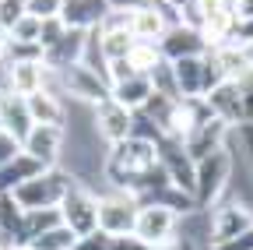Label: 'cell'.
<instances>
[{
    "mask_svg": "<svg viewBox=\"0 0 253 250\" xmlns=\"http://www.w3.org/2000/svg\"><path fill=\"white\" fill-rule=\"evenodd\" d=\"M67 191H71V180L63 173L42 169L39 176H32L28 183H21L11 198L18 201L21 211H39V208H60V201H63Z\"/></svg>",
    "mask_w": 253,
    "mask_h": 250,
    "instance_id": "cell-1",
    "label": "cell"
},
{
    "mask_svg": "<svg viewBox=\"0 0 253 250\" xmlns=\"http://www.w3.org/2000/svg\"><path fill=\"white\" fill-rule=\"evenodd\" d=\"M158 162H162V155H158V145L148 141V138H126L113 148V162L109 169H120L123 176H141V173H151Z\"/></svg>",
    "mask_w": 253,
    "mask_h": 250,
    "instance_id": "cell-2",
    "label": "cell"
},
{
    "mask_svg": "<svg viewBox=\"0 0 253 250\" xmlns=\"http://www.w3.org/2000/svg\"><path fill=\"white\" fill-rule=\"evenodd\" d=\"M176 222H179V215L172 204H162V201H155V204H144L137 208V222H134V240L144 243L148 250L155 243H162L176 233Z\"/></svg>",
    "mask_w": 253,
    "mask_h": 250,
    "instance_id": "cell-3",
    "label": "cell"
},
{
    "mask_svg": "<svg viewBox=\"0 0 253 250\" xmlns=\"http://www.w3.org/2000/svg\"><path fill=\"white\" fill-rule=\"evenodd\" d=\"M60 222L67 226L78 240L95 233V229H99V201H95L88 191L71 187V191L63 194V201H60Z\"/></svg>",
    "mask_w": 253,
    "mask_h": 250,
    "instance_id": "cell-4",
    "label": "cell"
},
{
    "mask_svg": "<svg viewBox=\"0 0 253 250\" xmlns=\"http://www.w3.org/2000/svg\"><path fill=\"white\" fill-rule=\"evenodd\" d=\"M253 229V208L243 204V201H229V204H218L214 215H211V247H221L243 233Z\"/></svg>",
    "mask_w": 253,
    "mask_h": 250,
    "instance_id": "cell-5",
    "label": "cell"
},
{
    "mask_svg": "<svg viewBox=\"0 0 253 250\" xmlns=\"http://www.w3.org/2000/svg\"><path fill=\"white\" fill-rule=\"evenodd\" d=\"M63 138H67V131H63V127H53V123H36V127L28 131V138L21 141V151L32 155L42 169H53L56 159H60Z\"/></svg>",
    "mask_w": 253,
    "mask_h": 250,
    "instance_id": "cell-6",
    "label": "cell"
},
{
    "mask_svg": "<svg viewBox=\"0 0 253 250\" xmlns=\"http://www.w3.org/2000/svg\"><path fill=\"white\" fill-rule=\"evenodd\" d=\"M137 222V204L126 194H113L99 201V229L109 236H134Z\"/></svg>",
    "mask_w": 253,
    "mask_h": 250,
    "instance_id": "cell-7",
    "label": "cell"
},
{
    "mask_svg": "<svg viewBox=\"0 0 253 250\" xmlns=\"http://www.w3.org/2000/svg\"><path fill=\"white\" fill-rule=\"evenodd\" d=\"M95 134L106 138V141H113V145L126 141V138L134 134V113L126 109V106H120L116 99L99 102V106H95Z\"/></svg>",
    "mask_w": 253,
    "mask_h": 250,
    "instance_id": "cell-8",
    "label": "cell"
},
{
    "mask_svg": "<svg viewBox=\"0 0 253 250\" xmlns=\"http://www.w3.org/2000/svg\"><path fill=\"white\" fill-rule=\"evenodd\" d=\"M126 28H130V36L137 43H158L162 46L169 25H166V14L158 11V4H144V7H134L126 14Z\"/></svg>",
    "mask_w": 253,
    "mask_h": 250,
    "instance_id": "cell-9",
    "label": "cell"
},
{
    "mask_svg": "<svg viewBox=\"0 0 253 250\" xmlns=\"http://www.w3.org/2000/svg\"><path fill=\"white\" fill-rule=\"evenodd\" d=\"M49 64L46 60H11L7 64V92L14 96H32L46 85Z\"/></svg>",
    "mask_w": 253,
    "mask_h": 250,
    "instance_id": "cell-10",
    "label": "cell"
},
{
    "mask_svg": "<svg viewBox=\"0 0 253 250\" xmlns=\"http://www.w3.org/2000/svg\"><path fill=\"white\" fill-rule=\"evenodd\" d=\"M0 127H4L14 141H25L28 138V131L36 127V123H32V113L25 106V96L0 92Z\"/></svg>",
    "mask_w": 253,
    "mask_h": 250,
    "instance_id": "cell-11",
    "label": "cell"
},
{
    "mask_svg": "<svg viewBox=\"0 0 253 250\" xmlns=\"http://www.w3.org/2000/svg\"><path fill=\"white\" fill-rule=\"evenodd\" d=\"M155 96V85H151V74H130V78H123L116 85H109V99H116L120 106H126L130 113H137L141 106H148Z\"/></svg>",
    "mask_w": 253,
    "mask_h": 250,
    "instance_id": "cell-12",
    "label": "cell"
},
{
    "mask_svg": "<svg viewBox=\"0 0 253 250\" xmlns=\"http://www.w3.org/2000/svg\"><path fill=\"white\" fill-rule=\"evenodd\" d=\"M25 106L32 113V123H53V127H63V120H67V106H63V99L53 96V92H46V88L25 96Z\"/></svg>",
    "mask_w": 253,
    "mask_h": 250,
    "instance_id": "cell-13",
    "label": "cell"
},
{
    "mask_svg": "<svg viewBox=\"0 0 253 250\" xmlns=\"http://www.w3.org/2000/svg\"><path fill=\"white\" fill-rule=\"evenodd\" d=\"M42 166L32 159V155H18V159H11L7 166H0V194H14L21 183H28L32 176H39Z\"/></svg>",
    "mask_w": 253,
    "mask_h": 250,
    "instance_id": "cell-14",
    "label": "cell"
},
{
    "mask_svg": "<svg viewBox=\"0 0 253 250\" xmlns=\"http://www.w3.org/2000/svg\"><path fill=\"white\" fill-rule=\"evenodd\" d=\"M42 25L39 18H32V14H21L11 28H7V46H39L42 50Z\"/></svg>",
    "mask_w": 253,
    "mask_h": 250,
    "instance_id": "cell-15",
    "label": "cell"
},
{
    "mask_svg": "<svg viewBox=\"0 0 253 250\" xmlns=\"http://www.w3.org/2000/svg\"><path fill=\"white\" fill-rule=\"evenodd\" d=\"M28 247H32V250H74V247H78V236L60 222V226H53V229H46V233H39V236H32Z\"/></svg>",
    "mask_w": 253,
    "mask_h": 250,
    "instance_id": "cell-16",
    "label": "cell"
},
{
    "mask_svg": "<svg viewBox=\"0 0 253 250\" xmlns=\"http://www.w3.org/2000/svg\"><path fill=\"white\" fill-rule=\"evenodd\" d=\"M126 64H130L137 74H151L158 64H162V46H158V43H134Z\"/></svg>",
    "mask_w": 253,
    "mask_h": 250,
    "instance_id": "cell-17",
    "label": "cell"
},
{
    "mask_svg": "<svg viewBox=\"0 0 253 250\" xmlns=\"http://www.w3.org/2000/svg\"><path fill=\"white\" fill-rule=\"evenodd\" d=\"M21 11L39 18V21H53L63 11V0H21Z\"/></svg>",
    "mask_w": 253,
    "mask_h": 250,
    "instance_id": "cell-18",
    "label": "cell"
},
{
    "mask_svg": "<svg viewBox=\"0 0 253 250\" xmlns=\"http://www.w3.org/2000/svg\"><path fill=\"white\" fill-rule=\"evenodd\" d=\"M21 155V141H14L4 127H0V166H7L11 159H18Z\"/></svg>",
    "mask_w": 253,
    "mask_h": 250,
    "instance_id": "cell-19",
    "label": "cell"
},
{
    "mask_svg": "<svg viewBox=\"0 0 253 250\" xmlns=\"http://www.w3.org/2000/svg\"><path fill=\"white\" fill-rule=\"evenodd\" d=\"M232 18H236V25L253 21V0H232Z\"/></svg>",
    "mask_w": 253,
    "mask_h": 250,
    "instance_id": "cell-20",
    "label": "cell"
},
{
    "mask_svg": "<svg viewBox=\"0 0 253 250\" xmlns=\"http://www.w3.org/2000/svg\"><path fill=\"white\" fill-rule=\"evenodd\" d=\"M151 250H194V240H186V236H169V240H162V243H155Z\"/></svg>",
    "mask_w": 253,
    "mask_h": 250,
    "instance_id": "cell-21",
    "label": "cell"
},
{
    "mask_svg": "<svg viewBox=\"0 0 253 250\" xmlns=\"http://www.w3.org/2000/svg\"><path fill=\"white\" fill-rule=\"evenodd\" d=\"M239 53H243V60H246V67H253V39L239 43Z\"/></svg>",
    "mask_w": 253,
    "mask_h": 250,
    "instance_id": "cell-22",
    "label": "cell"
},
{
    "mask_svg": "<svg viewBox=\"0 0 253 250\" xmlns=\"http://www.w3.org/2000/svg\"><path fill=\"white\" fill-rule=\"evenodd\" d=\"M7 250H32V247H28V243H11Z\"/></svg>",
    "mask_w": 253,
    "mask_h": 250,
    "instance_id": "cell-23",
    "label": "cell"
}]
</instances>
